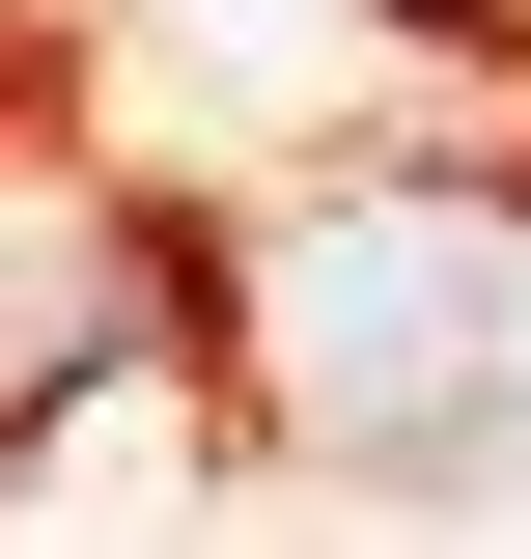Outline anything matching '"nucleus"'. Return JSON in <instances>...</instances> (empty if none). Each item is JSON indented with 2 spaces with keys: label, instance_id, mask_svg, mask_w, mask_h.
<instances>
[{
  "label": "nucleus",
  "instance_id": "obj_1",
  "mask_svg": "<svg viewBox=\"0 0 531 559\" xmlns=\"http://www.w3.org/2000/svg\"><path fill=\"white\" fill-rule=\"evenodd\" d=\"M224 364L335 476H504L531 448V197H335V224H280Z\"/></svg>",
  "mask_w": 531,
  "mask_h": 559
},
{
  "label": "nucleus",
  "instance_id": "obj_2",
  "mask_svg": "<svg viewBox=\"0 0 531 559\" xmlns=\"http://www.w3.org/2000/svg\"><path fill=\"white\" fill-rule=\"evenodd\" d=\"M420 28H504V0H420Z\"/></svg>",
  "mask_w": 531,
  "mask_h": 559
}]
</instances>
